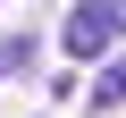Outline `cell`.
Segmentation results:
<instances>
[{"mask_svg":"<svg viewBox=\"0 0 126 118\" xmlns=\"http://www.w3.org/2000/svg\"><path fill=\"white\" fill-rule=\"evenodd\" d=\"M59 42H67L76 68H84V59H109V42H118V9H109V0H76V9L59 17Z\"/></svg>","mask_w":126,"mask_h":118,"instance_id":"obj_1","label":"cell"},{"mask_svg":"<svg viewBox=\"0 0 126 118\" xmlns=\"http://www.w3.org/2000/svg\"><path fill=\"white\" fill-rule=\"evenodd\" d=\"M118 101H126V59H109L93 76V110H118Z\"/></svg>","mask_w":126,"mask_h":118,"instance_id":"obj_2","label":"cell"},{"mask_svg":"<svg viewBox=\"0 0 126 118\" xmlns=\"http://www.w3.org/2000/svg\"><path fill=\"white\" fill-rule=\"evenodd\" d=\"M25 59H34V34H9L0 42V76H25Z\"/></svg>","mask_w":126,"mask_h":118,"instance_id":"obj_3","label":"cell"},{"mask_svg":"<svg viewBox=\"0 0 126 118\" xmlns=\"http://www.w3.org/2000/svg\"><path fill=\"white\" fill-rule=\"evenodd\" d=\"M109 9H118V34H126V0H109Z\"/></svg>","mask_w":126,"mask_h":118,"instance_id":"obj_4","label":"cell"}]
</instances>
